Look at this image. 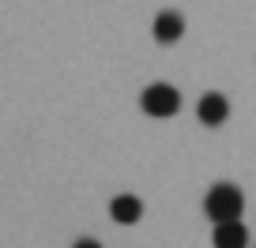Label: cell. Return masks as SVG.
<instances>
[{
	"instance_id": "1",
	"label": "cell",
	"mask_w": 256,
	"mask_h": 248,
	"mask_svg": "<svg viewBox=\"0 0 256 248\" xmlns=\"http://www.w3.org/2000/svg\"><path fill=\"white\" fill-rule=\"evenodd\" d=\"M204 211H208V218H211L215 226H222V222H241V215H245V196H241L238 184L218 181V184H211V188H208Z\"/></svg>"
},
{
	"instance_id": "2",
	"label": "cell",
	"mask_w": 256,
	"mask_h": 248,
	"mask_svg": "<svg viewBox=\"0 0 256 248\" xmlns=\"http://www.w3.org/2000/svg\"><path fill=\"white\" fill-rule=\"evenodd\" d=\"M140 109H144L147 117H174V113L181 109V94H177V87H170V83H151V87L140 94Z\"/></svg>"
},
{
	"instance_id": "3",
	"label": "cell",
	"mask_w": 256,
	"mask_h": 248,
	"mask_svg": "<svg viewBox=\"0 0 256 248\" xmlns=\"http://www.w3.org/2000/svg\"><path fill=\"white\" fill-rule=\"evenodd\" d=\"M196 117H200L208 128H218V124L230 117V102H226V94H218V90H208V94L200 98V105H196Z\"/></svg>"
},
{
	"instance_id": "4",
	"label": "cell",
	"mask_w": 256,
	"mask_h": 248,
	"mask_svg": "<svg viewBox=\"0 0 256 248\" xmlns=\"http://www.w3.org/2000/svg\"><path fill=\"white\" fill-rule=\"evenodd\" d=\"M110 218L113 222H120V226H132V222H140L144 218V203H140V196H113L110 200Z\"/></svg>"
},
{
	"instance_id": "5",
	"label": "cell",
	"mask_w": 256,
	"mask_h": 248,
	"mask_svg": "<svg viewBox=\"0 0 256 248\" xmlns=\"http://www.w3.org/2000/svg\"><path fill=\"white\" fill-rule=\"evenodd\" d=\"M211 245H215V248H248V230H245V222H222V226H215Z\"/></svg>"
},
{
	"instance_id": "6",
	"label": "cell",
	"mask_w": 256,
	"mask_h": 248,
	"mask_svg": "<svg viewBox=\"0 0 256 248\" xmlns=\"http://www.w3.org/2000/svg\"><path fill=\"white\" fill-rule=\"evenodd\" d=\"M151 34H154V41H177V38L184 34V19H181V11H158V15H154Z\"/></svg>"
},
{
	"instance_id": "7",
	"label": "cell",
	"mask_w": 256,
	"mask_h": 248,
	"mask_svg": "<svg viewBox=\"0 0 256 248\" xmlns=\"http://www.w3.org/2000/svg\"><path fill=\"white\" fill-rule=\"evenodd\" d=\"M72 248H102V245H98V241L94 237H83V241H76V245Z\"/></svg>"
}]
</instances>
